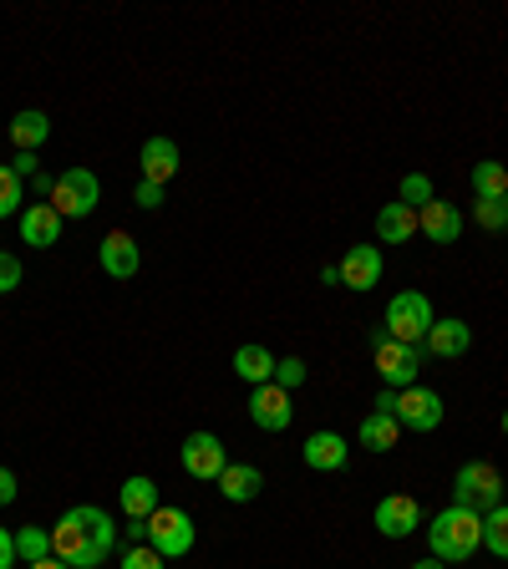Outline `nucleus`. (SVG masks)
Segmentation results:
<instances>
[{"label":"nucleus","instance_id":"bb28decb","mask_svg":"<svg viewBox=\"0 0 508 569\" xmlns=\"http://www.w3.org/2000/svg\"><path fill=\"white\" fill-rule=\"evenodd\" d=\"M21 203H26L21 173H16V168H0V219H11V213H21Z\"/></svg>","mask_w":508,"mask_h":569},{"label":"nucleus","instance_id":"ea45409f","mask_svg":"<svg viewBox=\"0 0 508 569\" xmlns=\"http://www.w3.org/2000/svg\"><path fill=\"white\" fill-rule=\"evenodd\" d=\"M504 438H508V407H504Z\"/></svg>","mask_w":508,"mask_h":569},{"label":"nucleus","instance_id":"f704fd0d","mask_svg":"<svg viewBox=\"0 0 508 569\" xmlns=\"http://www.w3.org/2000/svg\"><path fill=\"white\" fill-rule=\"evenodd\" d=\"M138 203L142 209H158V203H163V189H158V183H138Z\"/></svg>","mask_w":508,"mask_h":569},{"label":"nucleus","instance_id":"9d476101","mask_svg":"<svg viewBox=\"0 0 508 569\" xmlns=\"http://www.w3.org/2000/svg\"><path fill=\"white\" fill-rule=\"evenodd\" d=\"M249 417H255V427H260V432H285V427H290V417H296L290 391L275 387V381L249 387Z\"/></svg>","mask_w":508,"mask_h":569},{"label":"nucleus","instance_id":"20e7f679","mask_svg":"<svg viewBox=\"0 0 508 569\" xmlns=\"http://www.w3.org/2000/svg\"><path fill=\"white\" fill-rule=\"evenodd\" d=\"M452 503H458V509H474V513H494L498 503H504V473L484 458L462 462L458 478H452Z\"/></svg>","mask_w":508,"mask_h":569},{"label":"nucleus","instance_id":"aec40b11","mask_svg":"<svg viewBox=\"0 0 508 569\" xmlns=\"http://www.w3.org/2000/svg\"><path fill=\"white\" fill-rule=\"evenodd\" d=\"M260 488H265V478L255 462H229L225 473H219V493H225L229 503H255Z\"/></svg>","mask_w":508,"mask_h":569},{"label":"nucleus","instance_id":"4be33fe9","mask_svg":"<svg viewBox=\"0 0 508 569\" xmlns=\"http://www.w3.org/2000/svg\"><path fill=\"white\" fill-rule=\"evenodd\" d=\"M47 138H51V118H47V112L26 107V112H16V118H11V142L21 148V153H36Z\"/></svg>","mask_w":508,"mask_h":569},{"label":"nucleus","instance_id":"c756f323","mask_svg":"<svg viewBox=\"0 0 508 569\" xmlns=\"http://www.w3.org/2000/svg\"><path fill=\"white\" fill-rule=\"evenodd\" d=\"M438 193H432V178L427 173H407L402 178V203L407 209H422V203H432Z\"/></svg>","mask_w":508,"mask_h":569},{"label":"nucleus","instance_id":"4468645a","mask_svg":"<svg viewBox=\"0 0 508 569\" xmlns=\"http://www.w3.org/2000/svg\"><path fill=\"white\" fill-rule=\"evenodd\" d=\"M97 260H102V270L112 274V280H132V274H138V264H142V254H138V244H132V234L112 229V234L97 244Z\"/></svg>","mask_w":508,"mask_h":569},{"label":"nucleus","instance_id":"a211bd4d","mask_svg":"<svg viewBox=\"0 0 508 569\" xmlns=\"http://www.w3.org/2000/svg\"><path fill=\"white\" fill-rule=\"evenodd\" d=\"M468 346H474V331H468V326L452 316V320H432V331H427L422 351L427 356H442V361H458Z\"/></svg>","mask_w":508,"mask_h":569},{"label":"nucleus","instance_id":"39448f33","mask_svg":"<svg viewBox=\"0 0 508 569\" xmlns=\"http://www.w3.org/2000/svg\"><path fill=\"white\" fill-rule=\"evenodd\" d=\"M432 300L422 296V290H402V296H391L387 306V320H381V331L391 336V341L402 346H422L427 331H432Z\"/></svg>","mask_w":508,"mask_h":569},{"label":"nucleus","instance_id":"6ab92c4d","mask_svg":"<svg viewBox=\"0 0 508 569\" xmlns=\"http://www.w3.org/2000/svg\"><path fill=\"white\" fill-rule=\"evenodd\" d=\"M118 503H122V513H128V519H138V523H148L158 509H163V503H158V483H153V478H142V473H132L128 483L118 488Z\"/></svg>","mask_w":508,"mask_h":569},{"label":"nucleus","instance_id":"f03ea898","mask_svg":"<svg viewBox=\"0 0 508 569\" xmlns=\"http://www.w3.org/2000/svg\"><path fill=\"white\" fill-rule=\"evenodd\" d=\"M427 545H432V559H442V565H462V559H474L478 549H484V513L474 509H442L438 519H432V529H427Z\"/></svg>","mask_w":508,"mask_h":569},{"label":"nucleus","instance_id":"412c9836","mask_svg":"<svg viewBox=\"0 0 508 569\" xmlns=\"http://www.w3.org/2000/svg\"><path fill=\"white\" fill-rule=\"evenodd\" d=\"M377 234H381V244H407V239L417 234V209H407L402 199L387 203V209L377 213Z\"/></svg>","mask_w":508,"mask_h":569},{"label":"nucleus","instance_id":"4c0bfd02","mask_svg":"<svg viewBox=\"0 0 508 569\" xmlns=\"http://www.w3.org/2000/svg\"><path fill=\"white\" fill-rule=\"evenodd\" d=\"M31 569H67V565H61V559H51V555H47V559H36Z\"/></svg>","mask_w":508,"mask_h":569},{"label":"nucleus","instance_id":"a878e982","mask_svg":"<svg viewBox=\"0 0 508 569\" xmlns=\"http://www.w3.org/2000/svg\"><path fill=\"white\" fill-rule=\"evenodd\" d=\"M484 549H494L498 559H508V503H498L494 513H484Z\"/></svg>","mask_w":508,"mask_h":569},{"label":"nucleus","instance_id":"393cba45","mask_svg":"<svg viewBox=\"0 0 508 569\" xmlns=\"http://www.w3.org/2000/svg\"><path fill=\"white\" fill-rule=\"evenodd\" d=\"M474 193L478 199H508V168L504 163H478L474 168Z\"/></svg>","mask_w":508,"mask_h":569},{"label":"nucleus","instance_id":"9b49d317","mask_svg":"<svg viewBox=\"0 0 508 569\" xmlns=\"http://www.w3.org/2000/svg\"><path fill=\"white\" fill-rule=\"evenodd\" d=\"M341 284L346 290H377V280H381V249L377 244H351L341 254Z\"/></svg>","mask_w":508,"mask_h":569},{"label":"nucleus","instance_id":"6e6552de","mask_svg":"<svg viewBox=\"0 0 508 569\" xmlns=\"http://www.w3.org/2000/svg\"><path fill=\"white\" fill-rule=\"evenodd\" d=\"M97 199H102V183H97L92 168H67V173H57L51 209H57L61 219H87V213L97 209Z\"/></svg>","mask_w":508,"mask_h":569},{"label":"nucleus","instance_id":"dca6fc26","mask_svg":"<svg viewBox=\"0 0 508 569\" xmlns=\"http://www.w3.org/2000/svg\"><path fill=\"white\" fill-rule=\"evenodd\" d=\"M142 183H158V189H163L168 178L178 173V163H183V158H178V142L173 138H148L142 142Z\"/></svg>","mask_w":508,"mask_h":569},{"label":"nucleus","instance_id":"7ed1b4c3","mask_svg":"<svg viewBox=\"0 0 508 569\" xmlns=\"http://www.w3.org/2000/svg\"><path fill=\"white\" fill-rule=\"evenodd\" d=\"M377 412H391L402 427L412 432H438L442 427V397L432 387H402V391H381L377 397Z\"/></svg>","mask_w":508,"mask_h":569},{"label":"nucleus","instance_id":"1a4fd4ad","mask_svg":"<svg viewBox=\"0 0 508 569\" xmlns=\"http://www.w3.org/2000/svg\"><path fill=\"white\" fill-rule=\"evenodd\" d=\"M178 462H183V473L199 478V483H219V473L229 468L225 442L213 438V432H189L183 448H178Z\"/></svg>","mask_w":508,"mask_h":569},{"label":"nucleus","instance_id":"7c9ffc66","mask_svg":"<svg viewBox=\"0 0 508 569\" xmlns=\"http://www.w3.org/2000/svg\"><path fill=\"white\" fill-rule=\"evenodd\" d=\"M300 381H306V361H300V356H285V361H275V387L296 391Z\"/></svg>","mask_w":508,"mask_h":569},{"label":"nucleus","instance_id":"cd10ccee","mask_svg":"<svg viewBox=\"0 0 508 569\" xmlns=\"http://www.w3.org/2000/svg\"><path fill=\"white\" fill-rule=\"evenodd\" d=\"M16 555H21L26 565L47 559V555H51V533H47V529H21V533H16Z\"/></svg>","mask_w":508,"mask_h":569},{"label":"nucleus","instance_id":"5701e85b","mask_svg":"<svg viewBox=\"0 0 508 569\" xmlns=\"http://www.w3.org/2000/svg\"><path fill=\"white\" fill-rule=\"evenodd\" d=\"M356 438H361V448H371V452H391L397 448V438H402V422H397L391 412H371Z\"/></svg>","mask_w":508,"mask_h":569},{"label":"nucleus","instance_id":"ddd939ff","mask_svg":"<svg viewBox=\"0 0 508 569\" xmlns=\"http://www.w3.org/2000/svg\"><path fill=\"white\" fill-rule=\"evenodd\" d=\"M417 229H422L432 244H458V234H462V213H458V203H442V199H432V203H422L417 209Z\"/></svg>","mask_w":508,"mask_h":569},{"label":"nucleus","instance_id":"f257e3e1","mask_svg":"<svg viewBox=\"0 0 508 569\" xmlns=\"http://www.w3.org/2000/svg\"><path fill=\"white\" fill-rule=\"evenodd\" d=\"M112 549H118V523L97 503L61 513L57 529H51V559H61L67 569H97Z\"/></svg>","mask_w":508,"mask_h":569},{"label":"nucleus","instance_id":"f8f14e48","mask_svg":"<svg viewBox=\"0 0 508 569\" xmlns=\"http://www.w3.org/2000/svg\"><path fill=\"white\" fill-rule=\"evenodd\" d=\"M417 523H422V509L412 493H387L377 503V529L387 539H407V533H417Z\"/></svg>","mask_w":508,"mask_h":569},{"label":"nucleus","instance_id":"0eeeda50","mask_svg":"<svg viewBox=\"0 0 508 569\" xmlns=\"http://www.w3.org/2000/svg\"><path fill=\"white\" fill-rule=\"evenodd\" d=\"M193 539H199V529H193V519L183 509H158L142 523V545H153L163 559H183L193 549Z\"/></svg>","mask_w":508,"mask_h":569},{"label":"nucleus","instance_id":"e433bc0d","mask_svg":"<svg viewBox=\"0 0 508 569\" xmlns=\"http://www.w3.org/2000/svg\"><path fill=\"white\" fill-rule=\"evenodd\" d=\"M16 173H21V178H36V173H41V163H36V153H16Z\"/></svg>","mask_w":508,"mask_h":569},{"label":"nucleus","instance_id":"423d86ee","mask_svg":"<svg viewBox=\"0 0 508 569\" xmlns=\"http://www.w3.org/2000/svg\"><path fill=\"white\" fill-rule=\"evenodd\" d=\"M371 356H377V377L387 381L391 391L417 387V371H422V346H402L391 341L387 331H371Z\"/></svg>","mask_w":508,"mask_h":569},{"label":"nucleus","instance_id":"473e14b6","mask_svg":"<svg viewBox=\"0 0 508 569\" xmlns=\"http://www.w3.org/2000/svg\"><path fill=\"white\" fill-rule=\"evenodd\" d=\"M21 260H16V254H11V249H0V296H11V290H16V284H21Z\"/></svg>","mask_w":508,"mask_h":569},{"label":"nucleus","instance_id":"c9c22d12","mask_svg":"<svg viewBox=\"0 0 508 569\" xmlns=\"http://www.w3.org/2000/svg\"><path fill=\"white\" fill-rule=\"evenodd\" d=\"M16 493H21V488H16V473H11V468H0V509H6Z\"/></svg>","mask_w":508,"mask_h":569},{"label":"nucleus","instance_id":"58836bf2","mask_svg":"<svg viewBox=\"0 0 508 569\" xmlns=\"http://www.w3.org/2000/svg\"><path fill=\"white\" fill-rule=\"evenodd\" d=\"M412 569H448L442 559H422V565H412Z\"/></svg>","mask_w":508,"mask_h":569},{"label":"nucleus","instance_id":"2f4dec72","mask_svg":"<svg viewBox=\"0 0 508 569\" xmlns=\"http://www.w3.org/2000/svg\"><path fill=\"white\" fill-rule=\"evenodd\" d=\"M122 569H163V555H158L153 545H128V555H122Z\"/></svg>","mask_w":508,"mask_h":569},{"label":"nucleus","instance_id":"72a5a7b5","mask_svg":"<svg viewBox=\"0 0 508 569\" xmlns=\"http://www.w3.org/2000/svg\"><path fill=\"white\" fill-rule=\"evenodd\" d=\"M16 559H21V555H16V533H11V529H0V569H11Z\"/></svg>","mask_w":508,"mask_h":569},{"label":"nucleus","instance_id":"c85d7f7f","mask_svg":"<svg viewBox=\"0 0 508 569\" xmlns=\"http://www.w3.org/2000/svg\"><path fill=\"white\" fill-rule=\"evenodd\" d=\"M474 219L488 229V234H498V229H508V199H478Z\"/></svg>","mask_w":508,"mask_h":569},{"label":"nucleus","instance_id":"f3484780","mask_svg":"<svg viewBox=\"0 0 508 569\" xmlns=\"http://www.w3.org/2000/svg\"><path fill=\"white\" fill-rule=\"evenodd\" d=\"M61 224H67V219H61L51 203H31V209H21V239L31 249H51V244H57Z\"/></svg>","mask_w":508,"mask_h":569},{"label":"nucleus","instance_id":"2eb2a0df","mask_svg":"<svg viewBox=\"0 0 508 569\" xmlns=\"http://www.w3.org/2000/svg\"><path fill=\"white\" fill-rule=\"evenodd\" d=\"M346 438L341 432H310L306 448H300V458H306V468H316V473H341L346 468Z\"/></svg>","mask_w":508,"mask_h":569},{"label":"nucleus","instance_id":"b1692460","mask_svg":"<svg viewBox=\"0 0 508 569\" xmlns=\"http://www.w3.org/2000/svg\"><path fill=\"white\" fill-rule=\"evenodd\" d=\"M235 371L249 381V387H265V381H275V356L265 351L260 341H255V346H239V351H235Z\"/></svg>","mask_w":508,"mask_h":569}]
</instances>
